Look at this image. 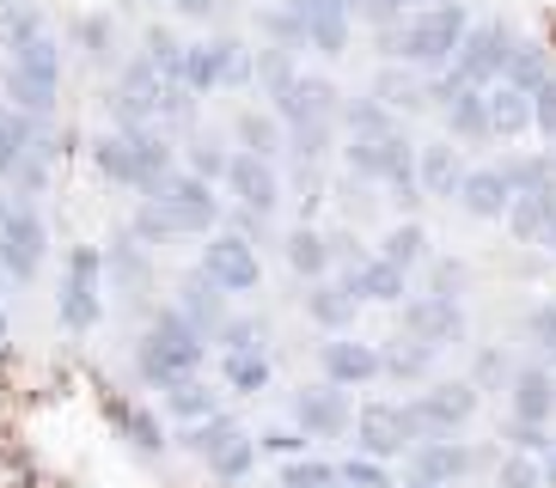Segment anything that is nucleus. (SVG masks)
Returning <instances> with one entry per match:
<instances>
[{"label": "nucleus", "mask_w": 556, "mask_h": 488, "mask_svg": "<svg viewBox=\"0 0 556 488\" xmlns=\"http://www.w3.org/2000/svg\"><path fill=\"white\" fill-rule=\"evenodd\" d=\"M0 49H7V98H13V111L43 123L55 111V98H62V43H55V31L43 25V13L31 0L0 7Z\"/></svg>", "instance_id": "obj_1"}, {"label": "nucleus", "mask_w": 556, "mask_h": 488, "mask_svg": "<svg viewBox=\"0 0 556 488\" xmlns=\"http://www.w3.org/2000/svg\"><path fill=\"white\" fill-rule=\"evenodd\" d=\"M465 37H471V13H465L458 0H434V7H422V13H409L404 25L379 31V49H386L397 67H416V74H428V80H441L446 67L458 62Z\"/></svg>", "instance_id": "obj_2"}, {"label": "nucleus", "mask_w": 556, "mask_h": 488, "mask_svg": "<svg viewBox=\"0 0 556 488\" xmlns=\"http://www.w3.org/2000/svg\"><path fill=\"white\" fill-rule=\"evenodd\" d=\"M220 227V195H214L208 178L197 171H172L153 195H141V208H135V239L141 244H165V239H184V232H208Z\"/></svg>", "instance_id": "obj_3"}, {"label": "nucleus", "mask_w": 556, "mask_h": 488, "mask_svg": "<svg viewBox=\"0 0 556 488\" xmlns=\"http://www.w3.org/2000/svg\"><path fill=\"white\" fill-rule=\"evenodd\" d=\"M92 165H99L111 183H123V190L153 195L172 171H178V153H172V141H165L160 129H111V134L92 141Z\"/></svg>", "instance_id": "obj_4"}, {"label": "nucleus", "mask_w": 556, "mask_h": 488, "mask_svg": "<svg viewBox=\"0 0 556 488\" xmlns=\"http://www.w3.org/2000/svg\"><path fill=\"white\" fill-rule=\"evenodd\" d=\"M202 360H208V336H202V330L190 324L178 306L153 311L148 336H141V348H135L141 378H148V385H160V390H172V385H184V378H197Z\"/></svg>", "instance_id": "obj_5"}, {"label": "nucleus", "mask_w": 556, "mask_h": 488, "mask_svg": "<svg viewBox=\"0 0 556 488\" xmlns=\"http://www.w3.org/2000/svg\"><path fill=\"white\" fill-rule=\"evenodd\" d=\"M55 318H62V330H74V336L99 330V318H104V251L99 244H74V251H67Z\"/></svg>", "instance_id": "obj_6"}, {"label": "nucleus", "mask_w": 556, "mask_h": 488, "mask_svg": "<svg viewBox=\"0 0 556 488\" xmlns=\"http://www.w3.org/2000/svg\"><path fill=\"white\" fill-rule=\"evenodd\" d=\"M416 153L422 146L404 141V134H379V141H349L343 165L367 183H386L397 202H422V183H416Z\"/></svg>", "instance_id": "obj_7"}, {"label": "nucleus", "mask_w": 556, "mask_h": 488, "mask_svg": "<svg viewBox=\"0 0 556 488\" xmlns=\"http://www.w3.org/2000/svg\"><path fill=\"white\" fill-rule=\"evenodd\" d=\"M50 257V227L31 195H0V269L13 281H31Z\"/></svg>", "instance_id": "obj_8"}, {"label": "nucleus", "mask_w": 556, "mask_h": 488, "mask_svg": "<svg viewBox=\"0 0 556 488\" xmlns=\"http://www.w3.org/2000/svg\"><path fill=\"white\" fill-rule=\"evenodd\" d=\"M184 86L190 92H220V86H257V49L239 37H202L184 55Z\"/></svg>", "instance_id": "obj_9"}, {"label": "nucleus", "mask_w": 556, "mask_h": 488, "mask_svg": "<svg viewBox=\"0 0 556 488\" xmlns=\"http://www.w3.org/2000/svg\"><path fill=\"white\" fill-rule=\"evenodd\" d=\"M202 275L227 293V299H232V293H257L263 287L257 244H251L245 232H214V239L202 244Z\"/></svg>", "instance_id": "obj_10"}, {"label": "nucleus", "mask_w": 556, "mask_h": 488, "mask_svg": "<svg viewBox=\"0 0 556 488\" xmlns=\"http://www.w3.org/2000/svg\"><path fill=\"white\" fill-rule=\"evenodd\" d=\"M416 439H422V427H416L409 403H374V409H361V415H355V446H361V458L397 464V458H404Z\"/></svg>", "instance_id": "obj_11"}, {"label": "nucleus", "mask_w": 556, "mask_h": 488, "mask_svg": "<svg viewBox=\"0 0 556 488\" xmlns=\"http://www.w3.org/2000/svg\"><path fill=\"white\" fill-rule=\"evenodd\" d=\"M355 415L361 409L349 403V390L343 385H300L294 390V427H306L312 439H343L355 434Z\"/></svg>", "instance_id": "obj_12"}, {"label": "nucleus", "mask_w": 556, "mask_h": 488, "mask_svg": "<svg viewBox=\"0 0 556 488\" xmlns=\"http://www.w3.org/2000/svg\"><path fill=\"white\" fill-rule=\"evenodd\" d=\"M409 415H416V427L428 434H458V427L477 415V385H465V378H441V385H428L422 397H409Z\"/></svg>", "instance_id": "obj_13"}, {"label": "nucleus", "mask_w": 556, "mask_h": 488, "mask_svg": "<svg viewBox=\"0 0 556 488\" xmlns=\"http://www.w3.org/2000/svg\"><path fill=\"white\" fill-rule=\"evenodd\" d=\"M227 190H232V202L245 214H257V220H269V214L281 208V171H276V159H257V153H232V165H227Z\"/></svg>", "instance_id": "obj_14"}, {"label": "nucleus", "mask_w": 556, "mask_h": 488, "mask_svg": "<svg viewBox=\"0 0 556 488\" xmlns=\"http://www.w3.org/2000/svg\"><path fill=\"white\" fill-rule=\"evenodd\" d=\"M318 367H325L330 385H343V390H361V385H374V378H386V355H379L374 342H355V336H330L318 348Z\"/></svg>", "instance_id": "obj_15"}, {"label": "nucleus", "mask_w": 556, "mask_h": 488, "mask_svg": "<svg viewBox=\"0 0 556 488\" xmlns=\"http://www.w3.org/2000/svg\"><path fill=\"white\" fill-rule=\"evenodd\" d=\"M453 202H458L465 214H471V220H507L520 195H514V178H507L502 165H471Z\"/></svg>", "instance_id": "obj_16"}, {"label": "nucleus", "mask_w": 556, "mask_h": 488, "mask_svg": "<svg viewBox=\"0 0 556 488\" xmlns=\"http://www.w3.org/2000/svg\"><path fill=\"white\" fill-rule=\"evenodd\" d=\"M404 330L422 348H446V342L465 336V306H458V293H428V299H416V306L404 311Z\"/></svg>", "instance_id": "obj_17"}, {"label": "nucleus", "mask_w": 556, "mask_h": 488, "mask_svg": "<svg viewBox=\"0 0 556 488\" xmlns=\"http://www.w3.org/2000/svg\"><path fill=\"white\" fill-rule=\"evenodd\" d=\"M306 13V49L318 55H343L349 31H355V0H294Z\"/></svg>", "instance_id": "obj_18"}, {"label": "nucleus", "mask_w": 556, "mask_h": 488, "mask_svg": "<svg viewBox=\"0 0 556 488\" xmlns=\"http://www.w3.org/2000/svg\"><path fill=\"white\" fill-rule=\"evenodd\" d=\"M507 403H514V422L551 427V415H556V378H551V367H520V373L507 378Z\"/></svg>", "instance_id": "obj_19"}, {"label": "nucleus", "mask_w": 556, "mask_h": 488, "mask_svg": "<svg viewBox=\"0 0 556 488\" xmlns=\"http://www.w3.org/2000/svg\"><path fill=\"white\" fill-rule=\"evenodd\" d=\"M281 262H288L300 281H330V269H337V244H330V232H318V227L300 220V227L281 239Z\"/></svg>", "instance_id": "obj_20"}, {"label": "nucleus", "mask_w": 556, "mask_h": 488, "mask_svg": "<svg viewBox=\"0 0 556 488\" xmlns=\"http://www.w3.org/2000/svg\"><path fill=\"white\" fill-rule=\"evenodd\" d=\"M349 287H355V299L361 306H404V293H409V275L397 269V262H386L374 251V257L361 262V269H349Z\"/></svg>", "instance_id": "obj_21"}, {"label": "nucleus", "mask_w": 556, "mask_h": 488, "mask_svg": "<svg viewBox=\"0 0 556 488\" xmlns=\"http://www.w3.org/2000/svg\"><path fill=\"white\" fill-rule=\"evenodd\" d=\"M172 306H178L184 318H190V324L202 330V336H220V324H227V293L214 287V281L202 275V269L178 281V299H172Z\"/></svg>", "instance_id": "obj_22"}, {"label": "nucleus", "mask_w": 556, "mask_h": 488, "mask_svg": "<svg viewBox=\"0 0 556 488\" xmlns=\"http://www.w3.org/2000/svg\"><path fill=\"white\" fill-rule=\"evenodd\" d=\"M355 311H361V299H355V287H349L343 275L312 281V293H306V318H312L318 330H337V336H343V330L355 324Z\"/></svg>", "instance_id": "obj_23"}, {"label": "nucleus", "mask_w": 556, "mask_h": 488, "mask_svg": "<svg viewBox=\"0 0 556 488\" xmlns=\"http://www.w3.org/2000/svg\"><path fill=\"white\" fill-rule=\"evenodd\" d=\"M465 171H471V165L458 159V141H428L422 153H416V183H422V195H458Z\"/></svg>", "instance_id": "obj_24"}, {"label": "nucleus", "mask_w": 556, "mask_h": 488, "mask_svg": "<svg viewBox=\"0 0 556 488\" xmlns=\"http://www.w3.org/2000/svg\"><path fill=\"white\" fill-rule=\"evenodd\" d=\"M477 471V452L465 446V439H428L422 452H416V483L422 488H441L453 483V476Z\"/></svg>", "instance_id": "obj_25"}, {"label": "nucleus", "mask_w": 556, "mask_h": 488, "mask_svg": "<svg viewBox=\"0 0 556 488\" xmlns=\"http://www.w3.org/2000/svg\"><path fill=\"white\" fill-rule=\"evenodd\" d=\"M160 409L178 427H202V422H214V415H220V390L202 385V378H184V385L160 390Z\"/></svg>", "instance_id": "obj_26"}, {"label": "nucleus", "mask_w": 556, "mask_h": 488, "mask_svg": "<svg viewBox=\"0 0 556 488\" xmlns=\"http://www.w3.org/2000/svg\"><path fill=\"white\" fill-rule=\"evenodd\" d=\"M446 141H471V146H490V92H458L446 104Z\"/></svg>", "instance_id": "obj_27"}, {"label": "nucleus", "mask_w": 556, "mask_h": 488, "mask_svg": "<svg viewBox=\"0 0 556 488\" xmlns=\"http://www.w3.org/2000/svg\"><path fill=\"white\" fill-rule=\"evenodd\" d=\"M374 98L386 111H428V104H434V80L416 74V67H392V74L374 80Z\"/></svg>", "instance_id": "obj_28"}, {"label": "nucleus", "mask_w": 556, "mask_h": 488, "mask_svg": "<svg viewBox=\"0 0 556 488\" xmlns=\"http://www.w3.org/2000/svg\"><path fill=\"white\" fill-rule=\"evenodd\" d=\"M232 134H239V153H257V159H276L288 146V129H281L276 111H239L232 116Z\"/></svg>", "instance_id": "obj_29"}, {"label": "nucleus", "mask_w": 556, "mask_h": 488, "mask_svg": "<svg viewBox=\"0 0 556 488\" xmlns=\"http://www.w3.org/2000/svg\"><path fill=\"white\" fill-rule=\"evenodd\" d=\"M490 129H495V141H520L532 129V98L514 92L507 80L490 86Z\"/></svg>", "instance_id": "obj_30"}, {"label": "nucleus", "mask_w": 556, "mask_h": 488, "mask_svg": "<svg viewBox=\"0 0 556 488\" xmlns=\"http://www.w3.org/2000/svg\"><path fill=\"white\" fill-rule=\"evenodd\" d=\"M184 55H190V43H184L172 25H153V31L141 37V62H148L160 80H172V86H184Z\"/></svg>", "instance_id": "obj_31"}, {"label": "nucleus", "mask_w": 556, "mask_h": 488, "mask_svg": "<svg viewBox=\"0 0 556 488\" xmlns=\"http://www.w3.org/2000/svg\"><path fill=\"white\" fill-rule=\"evenodd\" d=\"M37 146V123L25 111H0V183H13L25 153Z\"/></svg>", "instance_id": "obj_32"}, {"label": "nucleus", "mask_w": 556, "mask_h": 488, "mask_svg": "<svg viewBox=\"0 0 556 488\" xmlns=\"http://www.w3.org/2000/svg\"><path fill=\"white\" fill-rule=\"evenodd\" d=\"M220 378H227V390H239V397H257V390H269V378H276V360H269V348H257V355H220Z\"/></svg>", "instance_id": "obj_33"}, {"label": "nucleus", "mask_w": 556, "mask_h": 488, "mask_svg": "<svg viewBox=\"0 0 556 488\" xmlns=\"http://www.w3.org/2000/svg\"><path fill=\"white\" fill-rule=\"evenodd\" d=\"M551 220H556V195H520L514 214H507V232L520 244H544L551 239Z\"/></svg>", "instance_id": "obj_34"}, {"label": "nucleus", "mask_w": 556, "mask_h": 488, "mask_svg": "<svg viewBox=\"0 0 556 488\" xmlns=\"http://www.w3.org/2000/svg\"><path fill=\"white\" fill-rule=\"evenodd\" d=\"M343 129H349V141H379V134H397V123H392V111L367 92V98H349L343 104Z\"/></svg>", "instance_id": "obj_35"}, {"label": "nucleus", "mask_w": 556, "mask_h": 488, "mask_svg": "<svg viewBox=\"0 0 556 488\" xmlns=\"http://www.w3.org/2000/svg\"><path fill=\"white\" fill-rule=\"evenodd\" d=\"M514 178V195H556V159L551 153H520V159L502 165Z\"/></svg>", "instance_id": "obj_36"}, {"label": "nucleus", "mask_w": 556, "mask_h": 488, "mask_svg": "<svg viewBox=\"0 0 556 488\" xmlns=\"http://www.w3.org/2000/svg\"><path fill=\"white\" fill-rule=\"evenodd\" d=\"M379 257L397 262V269H416V262H428V227H416V220H404V227H392L386 239H379Z\"/></svg>", "instance_id": "obj_37"}, {"label": "nucleus", "mask_w": 556, "mask_h": 488, "mask_svg": "<svg viewBox=\"0 0 556 488\" xmlns=\"http://www.w3.org/2000/svg\"><path fill=\"white\" fill-rule=\"evenodd\" d=\"M111 422L123 427V434H129L141 452H165V427L153 422L148 409H135V403H123V397H111Z\"/></svg>", "instance_id": "obj_38"}, {"label": "nucleus", "mask_w": 556, "mask_h": 488, "mask_svg": "<svg viewBox=\"0 0 556 488\" xmlns=\"http://www.w3.org/2000/svg\"><path fill=\"white\" fill-rule=\"evenodd\" d=\"M263 31H269V49H306V13H300L294 0H281V7H269L263 13Z\"/></svg>", "instance_id": "obj_39"}, {"label": "nucleus", "mask_w": 556, "mask_h": 488, "mask_svg": "<svg viewBox=\"0 0 556 488\" xmlns=\"http://www.w3.org/2000/svg\"><path fill=\"white\" fill-rule=\"evenodd\" d=\"M257 434H232L227 446H220V452L208 458V471L220 476V483H239V476H251V464H257Z\"/></svg>", "instance_id": "obj_40"}, {"label": "nucleus", "mask_w": 556, "mask_h": 488, "mask_svg": "<svg viewBox=\"0 0 556 488\" xmlns=\"http://www.w3.org/2000/svg\"><path fill=\"white\" fill-rule=\"evenodd\" d=\"M74 43H80L92 62H111L116 55V18L111 13H80L74 18Z\"/></svg>", "instance_id": "obj_41"}, {"label": "nucleus", "mask_w": 556, "mask_h": 488, "mask_svg": "<svg viewBox=\"0 0 556 488\" xmlns=\"http://www.w3.org/2000/svg\"><path fill=\"white\" fill-rule=\"evenodd\" d=\"M104 269H111V281H123V287H141L148 281V257H141V239L135 232H123V239L104 251Z\"/></svg>", "instance_id": "obj_42"}, {"label": "nucleus", "mask_w": 556, "mask_h": 488, "mask_svg": "<svg viewBox=\"0 0 556 488\" xmlns=\"http://www.w3.org/2000/svg\"><path fill=\"white\" fill-rule=\"evenodd\" d=\"M544 80H556L551 62H544V49L539 43H520V55L507 62V86H514V92H526V98H539Z\"/></svg>", "instance_id": "obj_43"}, {"label": "nucleus", "mask_w": 556, "mask_h": 488, "mask_svg": "<svg viewBox=\"0 0 556 488\" xmlns=\"http://www.w3.org/2000/svg\"><path fill=\"white\" fill-rule=\"evenodd\" d=\"M276 488H343V464H325V458H300V464H281Z\"/></svg>", "instance_id": "obj_44"}, {"label": "nucleus", "mask_w": 556, "mask_h": 488, "mask_svg": "<svg viewBox=\"0 0 556 488\" xmlns=\"http://www.w3.org/2000/svg\"><path fill=\"white\" fill-rule=\"evenodd\" d=\"M306 446H312V434H306V427H294V422H269L257 434V452L263 458H288V464H300Z\"/></svg>", "instance_id": "obj_45"}, {"label": "nucleus", "mask_w": 556, "mask_h": 488, "mask_svg": "<svg viewBox=\"0 0 556 488\" xmlns=\"http://www.w3.org/2000/svg\"><path fill=\"white\" fill-rule=\"evenodd\" d=\"M227 165H232V146L220 141V134H197L190 141V171L208 183H227Z\"/></svg>", "instance_id": "obj_46"}, {"label": "nucleus", "mask_w": 556, "mask_h": 488, "mask_svg": "<svg viewBox=\"0 0 556 488\" xmlns=\"http://www.w3.org/2000/svg\"><path fill=\"white\" fill-rule=\"evenodd\" d=\"M232 434H245V427L232 422V415H214V422H202V427H184V452H197L202 464H208V458L220 452Z\"/></svg>", "instance_id": "obj_47"}, {"label": "nucleus", "mask_w": 556, "mask_h": 488, "mask_svg": "<svg viewBox=\"0 0 556 488\" xmlns=\"http://www.w3.org/2000/svg\"><path fill=\"white\" fill-rule=\"evenodd\" d=\"M428 7H434V0H428ZM409 13H422V0H355V18H367L374 31H392Z\"/></svg>", "instance_id": "obj_48"}, {"label": "nucleus", "mask_w": 556, "mask_h": 488, "mask_svg": "<svg viewBox=\"0 0 556 488\" xmlns=\"http://www.w3.org/2000/svg\"><path fill=\"white\" fill-rule=\"evenodd\" d=\"M300 74H294V55L288 49H257V86H263V98H276L281 86H294Z\"/></svg>", "instance_id": "obj_49"}, {"label": "nucleus", "mask_w": 556, "mask_h": 488, "mask_svg": "<svg viewBox=\"0 0 556 488\" xmlns=\"http://www.w3.org/2000/svg\"><path fill=\"white\" fill-rule=\"evenodd\" d=\"M214 342H220V355H257V348H263V324H257V318H227Z\"/></svg>", "instance_id": "obj_50"}, {"label": "nucleus", "mask_w": 556, "mask_h": 488, "mask_svg": "<svg viewBox=\"0 0 556 488\" xmlns=\"http://www.w3.org/2000/svg\"><path fill=\"white\" fill-rule=\"evenodd\" d=\"M343 488H397V476L379 458H343Z\"/></svg>", "instance_id": "obj_51"}, {"label": "nucleus", "mask_w": 556, "mask_h": 488, "mask_svg": "<svg viewBox=\"0 0 556 488\" xmlns=\"http://www.w3.org/2000/svg\"><path fill=\"white\" fill-rule=\"evenodd\" d=\"M507 446H514V458H551L556 452L551 427H532V422H507Z\"/></svg>", "instance_id": "obj_52"}, {"label": "nucleus", "mask_w": 556, "mask_h": 488, "mask_svg": "<svg viewBox=\"0 0 556 488\" xmlns=\"http://www.w3.org/2000/svg\"><path fill=\"white\" fill-rule=\"evenodd\" d=\"M495 488H551L544 483V458H507L495 471Z\"/></svg>", "instance_id": "obj_53"}, {"label": "nucleus", "mask_w": 556, "mask_h": 488, "mask_svg": "<svg viewBox=\"0 0 556 488\" xmlns=\"http://www.w3.org/2000/svg\"><path fill=\"white\" fill-rule=\"evenodd\" d=\"M428 360H434V348H422V342H416V348H392V355H386V373H397V378H416L428 367Z\"/></svg>", "instance_id": "obj_54"}, {"label": "nucleus", "mask_w": 556, "mask_h": 488, "mask_svg": "<svg viewBox=\"0 0 556 488\" xmlns=\"http://www.w3.org/2000/svg\"><path fill=\"white\" fill-rule=\"evenodd\" d=\"M526 324H532V336L544 342V355L556 360V299H544V306H532V318H526Z\"/></svg>", "instance_id": "obj_55"}, {"label": "nucleus", "mask_w": 556, "mask_h": 488, "mask_svg": "<svg viewBox=\"0 0 556 488\" xmlns=\"http://www.w3.org/2000/svg\"><path fill=\"white\" fill-rule=\"evenodd\" d=\"M532 129H539V134H556V80H544L539 98H532Z\"/></svg>", "instance_id": "obj_56"}, {"label": "nucleus", "mask_w": 556, "mask_h": 488, "mask_svg": "<svg viewBox=\"0 0 556 488\" xmlns=\"http://www.w3.org/2000/svg\"><path fill=\"white\" fill-rule=\"evenodd\" d=\"M172 7H178V18H197V25L220 13V0H172Z\"/></svg>", "instance_id": "obj_57"}, {"label": "nucleus", "mask_w": 556, "mask_h": 488, "mask_svg": "<svg viewBox=\"0 0 556 488\" xmlns=\"http://www.w3.org/2000/svg\"><path fill=\"white\" fill-rule=\"evenodd\" d=\"M544 483H551V488H556V452H551V458H544Z\"/></svg>", "instance_id": "obj_58"}, {"label": "nucleus", "mask_w": 556, "mask_h": 488, "mask_svg": "<svg viewBox=\"0 0 556 488\" xmlns=\"http://www.w3.org/2000/svg\"><path fill=\"white\" fill-rule=\"evenodd\" d=\"M0 342H7V311H0Z\"/></svg>", "instance_id": "obj_59"}, {"label": "nucleus", "mask_w": 556, "mask_h": 488, "mask_svg": "<svg viewBox=\"0 0 556 488\" xmlns=\"http://www.w3.org/2000/svg\"><path fill=\"white\" fill-rule=\"evenodd\" d=\"M416 488H422V483H416Z\"/></svg>", "instance_id": "obj_60"}]
</instances>
